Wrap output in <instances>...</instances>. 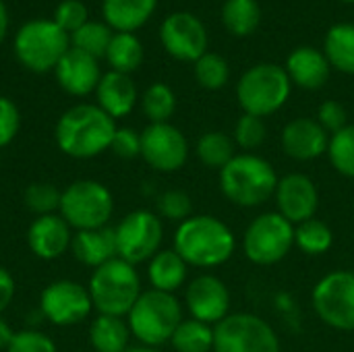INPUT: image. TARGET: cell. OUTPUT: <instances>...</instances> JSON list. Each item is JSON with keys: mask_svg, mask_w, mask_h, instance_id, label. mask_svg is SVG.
<instances>
[{"mask_svg": "<svg viewBox=\"0 0 354 352\" xmlns=\"http://www.w3.org/2000/svg\"><path fill=\"white\" fill-rule=\"evenodd\" d=\"M189 268L212 270L224 266L236 251V237L226 222L216 216H191L178 224L172 247Z\"/></svg>", "mask_w": 354, "mask_h": 352, "instance_id": "obj_1", "label": "cell"}, {"mask_svg": "<svg viewBox=\"0 0 354 352\" xmlns=\"http://www.w3.org/2000/svg\"><path fill=\"white\" fill-rule=\"evenodd\" d=\"M114 133L116 124L112 116L100 106L81 104L58 118L54 137L62 154L77 160H89L110 149Z\"/></svg>", "mask_w": 354, "mask_h": 352, "instance_id": "obj_2", "label": "cell"}, {"mask_svg": "<svg viewBox=\"0 0 354 352\" xmlns=\"http://www.w3.org/2000/svg\"><path fill=\"white\" fill-rule=\"evenodd\" d=\"M274 166L257 154H236L220 170L222 195L239 207H259L268 203L278 187Z\"/></svg>", "mask_w": 354, "mask_h": 352, "instance_id": "obj_3", "label": "cell"}, {"mask_svg": "<svg viewBox=\"0 0 354 352\" xmlns=\"http://www.w3.org/2000/svg\"><path fill=\"white\" fill-rule=\"evenodd\" d=\"M89 297L100 315L127 317L141 297V278L133 263L114 257L93 270L89 278Z\"/></svg>", "mask_w": 354, "mask_h": 352, "instance_id": "obj_4", "label": "cell"}, {"mask_svg": "<svg viewBox=\"0 0 354 352\" xmlns=\"http://www.w3.org/2000/svg\"><path fill=\"white\" fill-rule=\"evenodd\" d=\"M183 305L170 293L145 290L127 315L131 334L143 344L160 349L170 342L178 324L183 322Z\"/></svg>", "mask_w": 354, "mask_h": 352, "instance_id": "obj_5", "label": "cell"}, {"mask_svg": "<svg viewBox=\"0 0 354 352\" xmlns=\"http://www.w3.org/2000/svg\"><path fill=\"white\" fill-rule=\"evenodd\" d=\"M292 81L284 66L261 62L243 73L236 85V98L245 114L259 118L276 114L290 98Z\"/></svg>", "mask_w": 354, "mask_h": 352, "instance_id": "obj_6", "label": "cell"}, {"mask_svg": "<svg viewBox=\"0 0 354 352\" xmlns=\"http://www.w3.org/2000/svg\"><path fill=\"white\" fill-rule=\"evenodd\" d=\"M58 212L75 230L104 228L114 214V197L97 180H75L62 191Z\"/></svg>", "mask_w": 354, "mask_h": 352, "instance_id": "obj_7", "label": "cell"}, {"mask_svg": "<svg viewBox=\"0 0 354 352\" xmlns=\"http://www.w3.org/2000/svg\"><path fill=\"white\" fill-rule=\"evenodd\" d=\"M295 247V224L278 212H266L249 222L243 232L245 257L261 268L280 263Z\"/></svg>", "mask_w": 354, "mask_h": 352, "instance_id": "obj_8", "label": "cell"}, {"mask_svg": "<svg viewBox=\"0 0 354 352\" xmlns=\"http://www.w3.org/2000/svg\"><path fill=\"white\" fill-rule=\"evenodd\" d=\"M68 48V33L60 29L54 21L46 19L25 23L15 37L17 58L33 73H46L50 68H56Z\"/></svg>", "mask_w": 354, "mask_h": 352, "instance_id": "obj_9", "label": "cell"}, {"mask_svg": "<svg viewBox=\"0 0 354 352\" xmlns=\"http://www.w3.org/2000/svg\"><path fill=\"white\" fill-rule=\"evenodd\" d=\"M214 352H280V340L263 317L230 313L214 326Z\"/></svg>", "mask_w": 354, "mask_h": 352, "instance_id": "obj_10", "label": "cell"}, {"mask_svg": "<svg viewBox=\"0 0 354 352\" xmlns=\"http://www.w3.org/2000/svg\"><path fill=\"white\" fill-rule=\"evenodd\" d=\"M311 305L326 326L354 332V272L336 270L326 274L313 286Z\"/></svg>", "mask_w": 354, "mask_h": 352, "instance_id": "obj_11", "label": "cell"}, {"mask_svg": "<svg viewBox=\"0 0 354 352\" xmlns=\"http://www.w3.org/2000/svg\"><path fill=\"white\" fill-rule=\"evenodd\" d=\"M114 232L118 257L133 266L149 261L160 251L164 241L162 218L149 210H135L127 214Z\"/></svg>", "mask_w": 354, "mask_h": 352, "instance_id": "obj_12", "label": "cell"}, {"mask_svg": "<svg viewBox=\"0 0 354 352\" xmlns=\"http://www.w3.org/2000/svg\"><path fill=\"white\" fill-rule=\"evenodd\" d=\"M91 311L89 290L75 280H56L41 290L39 313L54 326H77Z\"/></svg>", "mask_w": 354, "mask_h": 352, "instance_id": "obj_13", "label": "cell"}, {"mask_svg": "<svg viewBox=\"0 0 354 352\" xmlns=\"http://www.w3.org/2000/svg\"><path fill=\"white\" fill-rule=\"evenodd\" d=\"M141 158L158 172H176L189 160V141L170 122H151L141 133Z\"/></svg>", "mask_w": 354, "mask_h": 352, "instance_id": "obj_14", "label": "cell"}, {"mask_svg": "<svg viewBox=\"0 0 354 352\" xmlns=\"http://www.w3.org/2000/svg\"><path fill=\"white\" fill-rule=\"evenodd\" d=\"M160 39L166 52L183 62H197L207 52L205 25L191 12H172L160 27Z\"/></svg>", "mask_w": 354, "mask_h": 352, "instance_id": "obj_15", "label": "cell"}, {"mask_svg": "<svg viewBox=\"0 0 354 352\" xmlns=\"http://www.w3.org/2000/svg\"><path fill=\"white\" fill-rule=\"evenodd\" d=\"M230 290L214 274L193 278L185 290V305L193 319L216 326L230 315Z\"/></svg>", "mask_w": 354, "mask_h": 352, "instance_id": "obj_16", "label": "cell"}, {"mask_svg": "<svg viewBox=\"0 0 354 352\" xmlns=\"http://www.w3.org/2000/svg\"><path fill=\"white\" fill-rule=\"evenodd\" d=\"M278 214L290 224H301L315 218L319 210V189L315 180L303 172H290L278 180L274 193Z\"/></svg>", "mask_w": 354, "mask_h": 352, "instance_id": "obj_17", "label": "cell"}, {"mask_svg": "<svg viewBox=\"0 0 354 352\" xmlns=\"http://www.w3.org/2000/svg\"><path fill=\"white\" fill-rule=\"evenodd\" d=\"M282 151L295 162H313L328 154L330 133L315 120L299 116L290 120L280 135Z\"/></svg>", "mask_w": 354, "mask_h": 352, "instance_id": "obj_18", "label": "cell"}, {"mask_svg": "<svg viewBox=\"0 0 354 352\" xmlns=\"http://www.w3.org/2000/svg\"><path fill=\"white\" fill-rule=\"evenodd\" d=\"M73 232L60 214L37 216L27 230V245L31 253L39 259L52 261L71 249Z\"/></svg>", "mask_w": 354, "mask_h": 352, "instance_id": "obj_19", "label": "cell"}, {"mask_svg": "<svg viewBox=\"0 0 354 352\" xmlns=\"http://www.w3.org/2000/svg\"><path fill=\"white\" fill-rule=\"evenodd\" d=\"M54 71L58 85L71 95H87L95 91L102 79L97 58L77 48H68V52L60 58Z\"/></svg>", "mask_w": 354, "mask_h": 352, "instance_id": "obj_20", "label": "cell"}, {"mask_svg": "<svg viewBox=\"0 0 354 352\" xmlns=\"http://www.w3.org/2000/svg\"><path fill=\"white\" fill-rule=\"evenodd\" d=\"M286 73L295 85L301 89H322L332 73V66L326 58V54L311 46H301L292 50L286 58Z\"/></svg>", "mask_w": 354, "mask_h": 352, "instance_id": "obj_21", "label": "cell"}, {"mask_svg": "<svg viewBox=\"0 0 354 352\" xmlns=\"http://www.w3.org/2000/svg\"><path fill=\"white\" fill-rule=\"evenodd\" d=\"M71 251L83 266L100 268L110 259L118 257L116 249V232L110 226L93 228V230H77L71 241Z\"/></svg>", "mask_w": 354, "mask_h": 352, "instance_id": "obj_22", "label": "cell"}, {"mask_svg": "<svg viewBox=\"0 0 354 352\" xmlns=\"http://www.w3.org/2000/svg\"><path fill=\"white\" fill-rule=\"evenodd\" d=\"M95 95H97V106L114 120L127 116L137 104V87L133 79L116 71L102 75Z\"/></svg>", "mask_w": 354, "mask_h": 352, "instance_id": "obj_23", "label": "cell"}, {"mask_svg": "<svg viewBox=\"0 0 354 352\" xmlns=\"http://www.w3.org/2000/svg\"><path fill=\"white\" fill-rule=\"evenodd\" d=\"M147 278L153 290L174 295L189 278V263L174 249H160L147 263Z\"/></svg>", "mask_w": 354, "mask_h": 352, "instance_id": "obj_24", "label": "cell"}, {"mask_svg": "<svg viewBox=\"0 0 354 352\" xmlns=\"http://www.w3.org/2000/svg\"><path fill=\"white\" fill-rule=\"evenodd\" d=\"M158 0H104L106 25L118 33H133L153 15Z\"/></svg>", "mask_w": 354, "mask_h": 352, "instance_id": "obj_25", "label": "cell"}, {"mask_svg": "<svg viewBox=\"0 0 354 352\" xmlns=\"http://www.w3.org/2000/svg\"><path fill=\"white\" fill-rule=\"evenodd\" d=\"M131 328L124 317L97 315L89 326V344L95 352H124L129 349Z\"/></svg>", "mask_w": 354, "mask_h": 352, "instance_id": "obj_26", "label": "cell"}, {"mask_svg": "<svg viewBox=\"0 0 354 352\" xmlns=\"http://www.w3.org/2000/svg\"><path fill=\"white\" fill-rule=\"evenodd\" d=\"M324 54L332 68L354 75V23H336L326 33Z\"/></svg>", "mask_w": 354, "mask_h": 352, "instance_id": "obj_27", "label": "cell"}, {"mask_svg": "<svg viewBox=\"0 0 354 352\" xmlns=\"http://www.w3.org/2000/svg\"><path fill=\"white\" fill-rule=\"evenodd\" d=\"M195 154L205 168L222 170L236 156V143L222 131H207L197 139Z\"/></svg>", "mask_w": 354, "mask_h": 352, "instance_id": "obj_28", "label": "cell"}, {"mask_svg": "<svg viewBox=\"0 0 354 352\" xmlns=\"http://www.w3.org/2000/svg\"><path fill=\"white\" fill-rule=\"evenodd\" d=\"M106 60L116 73L131 75L143 62V46L135 33H114L106 52Z\"/></svg>", "mask_w": 354, "mask_h": 352, "instance_id": "obj_29", "label": "cell"}, {"mask_svg": "<svg viewBox=\"0 0 354 352\" xmlns=\"http://www.w3.org/2000/svg\"><path fill=\"white\" fill-rule=\"evenodd\" d=\"M261 21V8L257 0H226L222 8V23L224 27L236 35L247 37L251 35Z\"/></svg>", "mask_w": 354, "mask_h": 352, "instance_id": "obj_30", "label": "cell"}, {"mask_svg": "<svg viewBox=\"0 0 354 352\" xmlns=\"http://www.w3.org/2000/svg\"><path fill=\"white\" fill-rule=\"evenodd\" d=\"M176 352H214V326L199 319H183L170 338Z\"/></svg>", "mask_w": 354, "mask_h": 352, "instance_id": "obj_31", "label": "cell"}, {"mask_svg": "<svg viewBox=\"0 0 354 352\" xmlns=\"http://www.w3.org/2000/svg\"><path fill=\"white\" fill-rule=\"evenodd\" d=\"M332 245H334V232L324 220L311 218L295 226V247H299L305 255L311 257L326 255L332 249Z\"/></svg>", "mask_w": 354, "mask_h": 352, "instance_id": "obj_32", "label": "cell"}, {"mask_svg": "<svg viewBox=\"0 0 354 352\" xmlns=\"http://www.w3.org/2000/svg\"><path fill=\"white\" fill-rule=\"evenodd\" d=\"M112 35L114 33L106 23L87 21L83 27L73 31L71 41H73V48H77V50L93 56V58H100V56H106L108 46L112 41Z\"/></svg>", "mask_w": 354, "mask_h": 352, "instance_id": "obj_33", "label": "cell"}, {"mask_svg": "<svg viewBox=\"0 0 354 352\" xmlns=\"http://www.w3.org/2000/svg\"><path fill=\"white\" fill-rule=\"evenodd\" d=\"M141 108L149 122H168L176 110V95L166 83H153L145 89Z\"/></svg>", "mask_w": 354, "mask_h": 352, "instance_id": "obj_34", "label": "cell"}, {"mask_svg": "<svg viewBox=\"0 0 354 352\" xmlns=\"http://www.w3.org/2000/svg\"><path fill=\"white\" fill-rule=\"evenodd\" d=\"M328 160L338 174L354 178V122L330 137Z\"/></svg>", "mask_w": 354, "mask_h": 352, "instance_id": "obj_35", "label": "cell"}, {"mask_svg": "<svg viewBox=\"0 0 354 352\" xmlns=\"http://www.w3.org/2000/svg\"><path fill=\"white\" fill-rule=\"evenodd\" d=\"M195 79L203 89H209V91L222 89L230 79V66L224 56L205 52L195 62Z\"/></svg>", "mask_w": 354, "mask_h": 352, "instance_id": "obj_36", "label": "cell"}, {"mask_svg": "<svg viewBox=\"0 0 354 352\" xmlns=\"http://www.w3.org/2000/svg\"><path fill=\"white\" fill-rule=\"evenodd\" d=\"M60 197L62 191H58L52 183H33L23 193L25 207L35 216L56 214V210H60Z\"/></svg>", "mask_w": 354, "mask_h": 352, "instance_id": "obj_37", "label": "cell"}, {"mask_svg": "<svg viewBox=\"0 0 354 352\" xmlns=\"http://www.w3.org/2000/svg\"><path fill=\"white\" fill-rule=\"evenodd\" d=\"M268 137V127L263 122V118L253 116V114H243L232 131V139L236 143V147L245 149V154H253L257 147L263 145Z\"/></svg>", "mask_w": 354, "mask_h": 352, "instance_id": "obj_38", "label": "cell"}, {"mask_svg": "<svg viewBox=\"0 0 354 352\" xmlns=\"http://www.w3.org/2000/svg\"><path fill=\"white\" fill-rule=\"evenodd\" d=\"M158 216L160 218H166L170 222H185L187 218H191V212H193V203H191V197L185 193V191H178V189H170V191H164L158 201Z\"/></svg>", "mask_w": 354, "mask_h": 352, "instance_id": "obj_39", "label": "cell"}, {"mask_svg": "<svg viewBox=\"0 0 354 352\" xmlns=\"http://www.w3.org/2000/svg\"><path fill=\"white\" fill-rule=\"evenodd\" d=\"M6 352H58L56 344L50 336L39 330H21L15 332L10 346Z\"/></svg>", "mask_w": 354, "mask_h": 352, "instance_id": "obj_40", "label": "cell"}, {"mask_svg": "<svg viewBox=\"0 0 354 352\" xmlns=\"http://www.w3.org/2000/svg\"><path fill=\"white\" fill-rule=\"evenodd\" d=\"M54 23L64 29L66 33L77 31L79 27H83L87 23V8L83 2L79 0H64L58 4L56 15H54Z\"/></svg>", "mask_w": 354, "mask_h": 352, "instance_id": "obj_41", "label": "cell"}, {"mask_svg": "<svg viewBox=\"0 0 354 352\" xmlns=\"http://www.w3.org/2000/svg\"><path fill=\"white\" fill-rule=\"evenodd\" d=\"M328 133L330 137L338 131H342L348 124V114L346 108L336 102V100H326L319 108H317V118H315Z\"/></svg>", "mask_w": 354, "mask_h": 352, "instance_id": "obj_42", "label": "cell"}, {"mask_svg": "<svg viewBox=\"0 0 354 352\" xmlns=\"http://www.w3.org/2000/svg\"><path fill=\"white\" fill-rule=\"evenodd\" d=\"M110 149L122 160L139 158L141 156V133H137L135 129H129V127L116 129Z\"/></svg>", "mask_w": 354, "mask_h": 352, "instance_id": "obj_43", "label": "cell"}, {"mask_svg": "<svg viewBox=\"0 0 354 352\" xmlns=\"http://www.w3.org/2000/svg\"><path fill=\"white\" fill-rule=\"evenodd\" d=\"M21 116L12 100L0 95V149L6 147L19 133Z\"/></svg>", "mask_w": 354, "mask_h": 352, "instance_id": "obj_44", "label": "cell"}, {"mask_svg": "<svg viewBox=\"0 0 354 352\" xmlns=\"http://www.w3.org/2000/svg\"><path fill=\"white\" fill-rule=\"evenodd\" d=\"M15 290H17V284H15V278L12 274L0 266V313L10 305V301L15 299Z\"/></svg>", "mask_w": 354, "mask_h": 352, "instance_id": "obj_45", "label": "cell"}, {"mask_svg": "<svg viewBox=\"0 0 354 352\" xmlns=\"http://www.w3.org/2000/svg\"><path fill=\"white\" fill-rule=\"evenodd\" d=\"M15 332L10 330V326L0 317V351L6 352V349L10 346V340H12Z\"/></svg>", "mask_w": 354, "mask_h": 352, "instance_id": "obj_46", "label": "cell"}, {"mask_svg": "<svg viewBox=\"0 0 354 352\" xmlns=\"http://www.w3.org/2000/svg\"><path fill=\"white\" fill-rule=\"evenodd\" d=\"M6 27H8V15H6V8H4V4L0 0V41L6 35Z\"/></svg>", "mask_w": 354, "mask_h": 352, "instance_id": "obj_47", "label": "cell"}, {"mask_svg": "<svg viewBox=\"0 0 354 352\" xmlns=\"http://www.w3.org/2000/svg\"><path fill=\"white\" fill-rule=\"evenodd\" d=\"M124 352H162L160 349H153V346H129Z\"/></svg>", "mask_w": 354, "mask_h": 352, "instance_id": "obj_48", "label": "cell"}, {"mask_svg": "<svg viewBox=\"0 0 354 352\" xmlns=\"http://www.w3.org/2000/svg\"><path fill=\"white\" fill-rule=\"evenodd\" d=\"M342 2H348V4H354V0H342Z\"/></svg>", "mask_w": 354, "mask_h": 352, "instance_id": "obj_49", "label": "cell"}]
</instances>
